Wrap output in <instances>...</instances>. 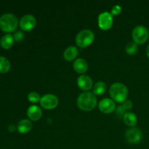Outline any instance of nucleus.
Segmentation results:
<instances>
[{
  "instance_id": "f257e3e1",
  "label": "nucleus",
  "mask_w": 149,
  "mask_h": 149,
  "mask_svg": "<svg viewBox=\"0 0 149 149\" xmlns=\"http://www.w3.org/2000/svg\"><path fill=\"white\" fill-rule=\"evenodd\" d=\"M77 106L84 111H91L97 106V99L93 93L85 92L77 98Z\"/></svg>"
},
{
  "instance_id": "f03ea898",
  "label": "nucleus",
  "mask_w": 149,
  "mask_h": 149,
  "mask_svg": "<svg viewBox=\"0 0 149 149\" xmlns=\"http://www.w3.org/2000/svg\"><path fill=\"white\" fill-rule=\"evenodd\" d=\"M109 95L114 101L117 103H123L127 98V88L125 84L122 83H114L111 86Z\"/></svg>"
},
{
  "instance_id": "7ed1b4c3",
  "label": "nucleus",
  "mask_w": 149,
  "mask_h": 149,
  "mask_svg": "<svg viewBox=\"0 0 149 149\" xmlns=\"http://www.w3.org/2000/svg\"><path fill=\"white\" fill-rule=\"evenodd\" d=\"M18 20L11 13H6L0 17V29L5 32H13L17 29Z\"/></svg>"
},
{
  "instance_id": "20e7f679",
  "label": "nucleus",
  "mask_w": 149,
  "mask_h": 149,
  "mask_svg": "<svg viewBox=\"0 0 149 149\" xmlns=\"http://www.w3.org/2000/svg\"><path fill=\"white\" fill-rule=\"evenodd\" d=\"M95 39L94 33L91 30L84 29L79 32L76 36V44L78 47L85 48L90 46Z\"/></svg>"
},
{
  "instance_id": "39448f33",
  "label": "nucleus",
  "mask_w": 149,
  "mask_h": 149,
  "mask_svg": "<svg viewBox=\"0 0 149 149\" xmlns=\"http://www.w3.org/2000/svg\"><path fill=\"white\" fill-rule=\"evenodd\" d=\"M149 37L148 31L145 26H138L132 31V39L137 45H142L147 42Z\"/></svg>"
},
{
  "instance_id": "423d86ee",
  "label": "nucleus",
  "mask_w": 149,
  "mask_h": 149,
  "mask_svg": "<svg viewBox=\"0 0 149 149\" xmlns=\"http://www.w3.org/2000/svg\"><path fill=\"white\" fill-rule=\"evenodd\" d=\"M59 100L55 95L47 94L41 97L40 105L42 108L47 110H52L58 106Z\"/></svg>"
},
{
  "instance_id": "0eeeda50",
  "label": "nucleus",
  "mask_w": 149,
  "mask_h": 149,
  "mask_svg": "<svg viewBox=\"0 0 149 149\" xmlns=\"http://www.w3.org/2000/svg\"><path fill=\"white\" fill-rule=\"evenodd\" d=\"M113 23V15L108 12H104L99 15L98 26L100 29L107 31L112 27Z\"/></svg>"
},
{
  "instance_id": "6e6552de",
  "label": "nucleus",
  "mask_w": 149,
  "mask_h": 149,
  "mask_svg": "<svg viewBox=\"0 0 149 149\" xmlns=\"http://www.w3.org/2000/svg\"><path fill=\"white\" fill-rule=\"evenodd\" d=\"M36 25V18L31 15H26L20 20V27L26 31L33 30Z\"/></svg>"
},
{
  "instance_id": "1a4fd4ad",
  "label": "nucleus",
  "mask_w": 149,
  "mask_h": 149,
  "mask_svg": "<svg viewBox=\"0 0 149 149\" xmlns=\"http://www.w3.org/2000/svg\"><path fill=\"white\" fill-rule=\"evenodd\" d=\"M126 139L130 143H138L142 139V132L139 128L132 127L128 130L125 133Z\"/></svg>"
},
{
  "instance_id": "9d476101",
  "label": "nucleus",
  "mask_w": 149,
  "mask_h": 149,
  "mask_svg": "<svg viewBox=\"0 0 149 149\" xmlns=\"http://www.w3.org/2000/svg\"><path fill=\"white\" fill-rule=\"evenodd\" d=\"M99 109L102 113H113L116 109V104L114 101L110 98H104L100 101L98 104Z\"/></svg>"
},
{
  "instance_id": "9b49d317",
  "label": "nucleus",
  "mask_w": 149,
  "mask_h": 149,
  "mask_svg": "<svg viewBox=\"0 0 149 149\" xmlns=\"http://www.w3.org/2000/svg\"><path fill=\"white\" fill-rule=\"evenodd\" d=\"M77 84L81 90L88 91L93 88V80L89 76L81 75L77 79Z\"/></svg>"
},
{
  "instance_id": "f8f14e48",
  "label": "nucleus",
  "mask_w": 149,
  "mask_h": 149,
  "mask_svg": "<svg viewBox=\"0 0 149 149\" xmlns=\"http://www.w3.org/2000/svg\"><path fill=\"white\" fill-rule=\"evenodd\" d=\"M27 116L31 120L34 122L39 120L42 116V109L37 106H30L27 110Z\"/></svg>"
},
{
  "instance_id": "ddd939ff",
  "label": "nucleus",
  "mask_w": 149,
  "mask_h": 149,
  "mask_svg": "<svg viewBox=\"0 0 149 149\" xmlns=\"http://www.w3.org/2000/svg\"><path fill=\"white\" fill-rule=\"evenodd\" d=\"M73 67L76 72L79 74H84L88 69V64L87 61L83 58H77L74 61Z\"/></svg>"
},
{
  "instance_id": "4468645a",
  "label": "nucleus",
  "mask_w": 149,
  "mask_h": 149,
  "mask_svg": "<svg viewBox=\"0 0 149 149\" xmlns=\"http://www.w3.org/2000/svg\"><path fill=\"white\" fill-rule=\"evenodd\" d=\"M32 128V123L29 119H22L18 122L17 126V131L21 134H26L30 132Z\"/></svg>"
},
{
  "instance_id": "2eb2a0df",
  "label": "nucleus",
  "mask_w": 149,
  "mask_h": 149,
  "mask_svg": "<svg viewBox=\"0 0 149 149\" xmlns=\"http://www.w3.org/2000/svg\"><path fill=\"white\" fill-rule=\"evenodd\" d=\"M78 55V49L75 46H70L64 51L63 57L65 61H71L77 58Z\"/></svg>"
},
{
  "instance_id": "dca6fc26",
  "label": "nucleus",
  "mask_w": 149,
  "mask_h": 149,
  "mask_svg": "<svg viewBox=\"0 0 149 149\" xmlns=\"http://www.w3.org/2000/svg\"><path fill=\"white\" fill-rule=\"evenodd\" d=\"M124 122L127 126L131 127H135V125L138 122V119L135 113L132 112H127L123 116Z\"/></svg>"
},
{
  "instance_id": "f3484780",
  "label": "nucleus",
  "mask_w": 149,
  "mask_h": 149,
  "mask_svg": "<svg viewBox=\"0 0 149 149\" xmlns=\"http://www.w3.org/2000/svg\"><path fill=\"white\" fill-rule=\"evenodd\" d=\"M14 37L11 34H6L1 37L0 40V45L4 49H10L13 45Z\"/></svg>"
},
{
  "instance_id": "a211bd4d",
  "label": "nucleus",
  "mask_w": 149,
  "mask_h": 149,
  "mask_svg": "<svg viewBox=\"0 0 149 149\" xmlns=\"http://www.w3.org/2000/svg\"><path fill=\"white\" fill-rule=\"evenodd\" d=\"M106 90V84L103 81H97L93 87V94L95 95H101Z\"/></svg>"
},
{
  "instance_id": "6ab92c4d",
  "label": "nucleus",
  "mask_w": 149,
  "mask_h": 149,
  "mask_svg": "<svg viewBox=\"0 0 149 149\" xmlns=\"http://www.w3.org/2000/svg\"><path fill=\"white\" fill-rule=\"evenodd\" d=\"M10 63L6 58L0 56V73H6L10 70Z\"/></svg>"
},
{
  "instance_id": "aec40b11",
  "label": "nucleus",
  "mask_w": 149,
  "mask_h": 149,
  "mask_svg": "<svg viewBox=\"0 0 149 149\" xmlns=\"http://www.w3.org/2000/svg\"><path fill=\"white\" fill-rule=\"evenodd\" d=\"M125 50H126V52L128 54V55H135L138 52V45L136 43H135L134 42H130L126 45L125 47Z\"/></svg>"
},
{
  "instance_id": "412c9836",
  "label": "nucleus",
  "mask_w": 149,
  "mask_h": 149,
  "mask_svg": "<svg viewBox=\"0 0 149 149\" xmlns=\"http://www.w3.org/2000/svg\"><path fill=\"white\" fill-rule=\"evenodd\" d=\"M28 100L32 103H36L38 102H40L41 97L36 92H31L28 95Z\"/></svg>"
},
{
  "instance_id": "4be33fe9",
  "label": "nucleus",
  "mask_w": 149,
  "mask_h": 149,
  "mask_svg": "<svg viewBox=\"0 0 149 149\" xmlns=\"http://www.w3.org/2000/svg\"><path fill=\"white\" fill-rule=\"evenodd\" d=\"M121 13H122V7L119 5H115L111 9V14L112 15H118Z\"/></svg>"
},
{
  "instance_id": "5701e85b",
  "label": "nucleus",
  "mask_w": 149,
  "mask_h": 149,
  "mask_svg": "<svg viewBox=\"0 0 149 149\" xmlns=\"http://www.w3.org/2000/svg\"><path fill=\"white\" fill-rule=\"evenodd\" d=\"M24 38V33L20 31H17L14 33V39L17 42H20Z\"/></svg>"
},
{
  "instance_id": "b1692460",
  "label": "nucleus",
  "mask_w": 149,
  "mask_h": 149,
  "mask_svg": "<svg viewBox=\"0 0 149 149\" xmlns=\"http://www.w3.org/2000/svg\"><path fill=\"white\" fill-rule=\"evenodd\" d=\"M132 106H133V104H132V101L127 100V99L123 102V105H122V106H123L125 110H130V109H132Z\"/></svg>"
},
{
  "instance_id": "393cba45",
  "label": "nucleus",
  "mask_w": 149,
  "mask_h": 149,
  "mask_svg": "<svg viewBox=\"0 0 149 149\" xmlns=\"http://www.w3.org/2000/svg\"><path fill=\"white\" fill-rule=\"evenodd\" d=\"M125 111H126V110H125V109H124L123 106H119V107H118L117 109H116V113H117L118 116H124V115H125V113H125Z\"/></svg>"
},
{
  "instance_id": "a878e982",
  "label": "nucleus",
  "mask_w": 149,
  "mask_h": 149,
  "mask_svg": "<svg viewBox=\"0 0 149 149\" xmlns=\"http://www.w3.org/2000/svg\"><path fill=\"white\" fill-rule=\"evenodd\" d=\"M15 126L14 125H13V124H11V125H10L8 126V130H9V131H10V132H14L15 130Z\"/></svg>"
},
{
  "instance_id": "bb28decb",
  "label": "nucleus",
  "mask_w": 149,
  "mask_h": 149,
  "mask_svg": "<svg viewBox=\"0 0 149 149\" xmlns=\"http://www.w3.org/2000/svg\"><path fill=\"white\" fill-rule=\"evenodd\" d=\"M146 55L149 58V45L148 46V47H147V49H146Z\"/></svg>"
}]
</instances>
